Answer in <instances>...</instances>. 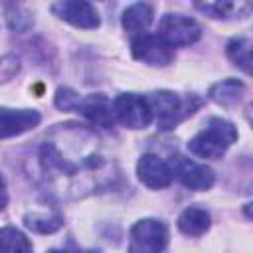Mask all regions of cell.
<instances>
[{
	"label": "cell",
	"mask_w": 253,
	"mask_h": 253,
	"mask_svg": "<svg viewBox=\"0 0 253 253\" xmlns=\"http://www.w3.org/2000/svg\"><path fill=\"white\" fill-rule=\"evenodd\" d=\"M235 138L237 130L229 121L211 117L206 126L188 140V150L200 158H221Z\"/></svg>",
	"instance_id": "1"
},
{
	"label": "cell",
	"mask_w": 253,
	"mask_h": 253,
	"mask_svg": "<svg viewBox=\"0 0 253 253\" xmlns=\"http://www.w3.org/2000/svg\"><path fill=\"white\" fill-rule=\"evenodd\" d=\"M146 103L150 107L152 119H156L158 126L162 130L174 128L180 121H184L186 117H190L198 107H200V99L198 97H186L180 99L178 95L170 93V91H158L146 97Z\"/></svg>",
	"instance_id": "2"
},
{
	"label": "cell",
	"mask_w": 253,
	"mask_h": 253,
	"mask_svg": "<svg viewBox=\"0 0 253 253\" xmlns=\"http://www.w3.org/2000/svg\"><path fill=\"white\" fill-rule=\"evenodd\" d=\"M168 243V227L160 219H140L128 231V253H162Z\"/></svg>",
	"instance_id": "3"
},
{
	"label": "cell",
	"mask_w": 253,
	"mask_h": 253,
	"mask_svg": "<svg viewBox=\"0 0 253 253\" xmlns=\"http://www.w3.org/2000/svg\"><path fill=\"white\" fill-rule=\"evenodd\" d=\"M113 119H117L121 125L128 128H144L152 121L150 107L144 97H138L134 93H123L113 103Z\"/></svg>",
	"instance_id": "4"
},
{
	"label": "cell",
	"mask_w": 253,
	"mask_h": 253,
	"mask_svg": "<svg viewBox=\"0 0 253 253\" xmlns=\"http://www.w3.org/2000/svg\"><path fill=\"white\" fill-rule=\"evenodd\" d=\"M160 34L158 38L168 43L170 47L174 45H192L200 40L202 28L194 18H188L184 14H166L160 22Z\"/></svg>",
	"instance_id": "5"
},
{
	"label": "cell",
	"mask_w": 253,
	"mask_h": 253,
	"mask_svg": "<svg viewBox=\"0 0 253 253\" xmlns=\"http://www.w3.org/2000/svg\"><path fill=\"white\" fill-rule=\"evenodd\" d=\"M168 166L172 170V176H176L190 190H208L213 186V170L206 164H198L182 154H176L172 156Z\"/></svg>",
	"instance_id": "6"
},
{
	"label": "cell",
	"mask_w": 253,
	"mask_h": 253,
	"mask_svg": "<svg viewBox=\"0 0 253 253\" xmlns=\"http://www.w3.org/2000/svg\"><path fill=\"white\" fill-rule=\"evenodd\" d=\"M132 55L138 59V61H144L148 65H158V67H164L168 63L174 61V51L168 43H164L158 36H152V34H138L132 43Z\"/></svg>",
	"instance_id": "7"
},
{
	"label": "cell",
	"mask_w": 253,
	"mask_h": 253,
	"mask_svg": "<svg viewBox=\"0 0 253 253\" xmlns=\"http://www.w3.org/2000/svg\"><path fill=\"white\" fill-rule=\"evenodd\" d=\"M51 10L55 12V16H59L61 20L69 22L75 28H85V30H93L99 26V14L97 10L83 0H63V2H55L51 6Z\"/></svg>",
	"instance_id": "8"
},
{
	"label": "cell",
	"mask_w": 253,
	"mask_h": 253,
	"mask_svg": "<svg viewBox=\"0 0 253 253\" xmlns=\"http://www.w3.org/2000/svg\"><path fill=\"white\" fill-rule=\"evenodd\" d=\"M42 121L40 113L34 109H0V138L18 136Z\"/></svg>",
	"instance_id": "9"
},
{
	"label": "cell",
	"mask_w": 253,
	"mask_h": 253,
	"mask_svg": "<svg viewBox=\"0 0 253 253\" xmlns=\"http://www.w3.org/2000/svg\"><path fill=\"white\" fill-rule=\"evenodd\" d=\"M136 174H138L140 182L152 190L166 188L174 178L168 162H164L156 154H142L136 164Z\"/></svg>",
	"instance_id": "10"
},
{
	"label": "cell",
	"mask_w": 253,
	"mask_h": 253,
	"mask_svg": "<svg viewBox=\"0 0 253 253\" xmlns=\"http://www.w3.org/2000/svg\"><path fill=\"white\" fill-rule=\"evenodd\" d=\"M77 113L85 115L93 125L97 126H111L113 125V109H111V101L103 95V93H93L87 97H81Z\"/></svg>",
	"instance_id": "11"
},
{
	"label": "cell",
	"mask_w": 253,
	"mask_h": 253,
	"mask_svg": "<svg viewBox=\"0 0 253 253\" xmlns=\"http://www.w3.org/2000/svg\"><path fill=\"white\" fill-rule=\"evenodd\" d=\"M210 213L208 210L204 208H198V206H190L186 208L180 217H178V229L184 233V235H192V237H198L202 233H206L210 229Z\"/></svg>",
	"instance_id": "12"
},
{
	"label": "cell",
	"mask_w": 253,
	"mask_h": 253,
	"mask_svg": "<svg viewBox=\"0 0 253 253\" xmlns=\"http://www.w3.org/2000/svg\"><path fill=\"white\" fill-rule=\"evenodd\" d=\"M152 22V8L144 2L132 4L123 12V28L126 32H136L142 34V30H146Z\"/></svg>",
	"instance_id": "13"
},
{
	"label": "cell",
	"mask_w": 253,
	"mask_h": 253,
	"mask_svg": "<svg viewBox=\"0 0 253 253\" xmlns=\"http://www.w3.org/2000/svg\"><path fill=\"white\" fill-rule=\"evenodd\" d=\"M243 93H245V85L241 81H237V79H225V81L215 83L210 89V99L215 101L217 105L231 107V105H235L241 99Z\"/></svg>",
	"instance_id": "14"
},
{
	"label": "cell",
	"mask_w": 253,
	"mask_h": 253,
	"mask_svg": "<svg viewBox=\"0 0 253 253\" xmlns=\"http://www.w3.org/2000/svg\"><path fill=\"white\" fill-rule=\"evenodd\" d=\"M0 253H32V243L16 227H2L0 229Z\"/></svg>",
	"instance_id": "15"
},
{
	"label": "cell",
	"mask_w": 253,
	"mask_h": 253,
	"mask_svg": "<svg viewBox=\"0 0 253 253\" xmlns=\"http://www.w3.org/2000/svg\"><path fill=\"white\" fill-rule=\"evenodd\" d=\"M227 57L245 73H251V40L245 36L233 38L227 43Z\"/></svg>",
	"instance_id": "16"
},
{
	"label": "cell",
	"mask_w": 253,
	"mask_h": 253,
	"mask_svg": "<svg viewBox=\"0 0 253 253\" xmlns=\"http://www.w3.org/2000/svg\"><path fill=\"white\" fill-rule=\"evenodd\" d=\"M24 223L28 229L36 231V233H53L63 225V217L61 215H47V213H28L24 217Z\"/></svg>",
	"instance_id": "17"
},
{
	"label": "cell",
	"mask_w": 253,
	"mask_h": 253,
	"mask_svg": "<svg viewBox=\"0 0 253 253\" xmlns=\"http://www.w3.org/2000/svg\"><path fill=\"white\" fill-rule=\"evenodd\" d=\"M198 10H202L204 14L211 16V18H227L231 16L233 10H243L247 8V4H233V2H206V4H196Z\"/></svg>",
	"instance_id": "18"
},
{
	"label": "cell",
	"mask_w": 253,
	"mask_h": 253,
	"mask_svg": "<svg viewBox=\"0 0 253 253\" xmlns=\"http://www.w3.org/2000/svg\"><path fill=\"white\" fill-rule=\"evenodd\" d=\"M79 101H81V97L67 87H59L55 93V107L61 111H77Z\"/></svg>",
	"instance_id": "19"
},
{
	"label": "cell",
	"mask_w": 253,
	"mask_h": 253,
	"mask_svg": "<svg viewBox=\"0 0 253 253\" xmlns=\"http://www.w3.org/2000/svg\"><path fill=\"white\" fill-rule=\"evenodd\" d=\"M20 69V61L16 55H4L0 59V83L10 81Z\"/></svg>",
	"instance_id": "20"
},
{
	"label": "cell",
	"mask_w": 253,
	"mask_h": 253,
	"mask_svg": "<svg viewBox=\"0 0 253 253\" xmlns=\"http://www.w3.org/2000/svg\"><path fill=\"white\" fill-rule=\"evenodd\" d=\"M8 204V192H6V182L4 178L0 176V210H4Z\"/></svg>",
	"instance_id": "21"
},
{
	"label": "cell",
	"mask_w": 253,
	"mask_h": 253,
	"mask_svg": "<svg viewBox=\"0 0 253 253\" xmlns=\"http://www.w3.org/2000/svg\"><path fill=\"white\" fill-rule=\"evenodd\" d=\"M47 253H67V251H59V249H51V251H47Z\"/></svg>",
	"instance_id": "22"
},
{
	"label": "cell",
	"mask_w": 253,
	"mask_h": 253,
	"mask_svg": "<svg viewBox=\"0 0 253 253\" xmlns=\"http://www.w3.org/2000/svg\"><path fill=\"white\" fill-rule=\"evenodd\" d=\"M85 253H99V251H85Z\"/></svg>",
	"instance_id": "23"
}]
</instances>
